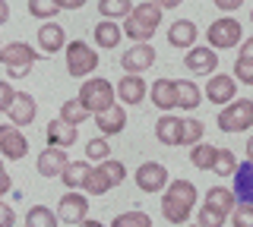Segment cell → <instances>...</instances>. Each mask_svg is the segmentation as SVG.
<instances>
[{"mask_svg": "<svg viewBox=\"0 0 253 227\" xmlns=\"http://www.w3.org/2000/svg\"><path fill=\"white\" fill-rule=\"evenodd\" d=\"M0 195H3V193H0Z\"/></svg>", "mask_w": 253, "mask_h": 227, "instance_id": "obj_52", "label": "cell"}, {"mask_svg": "<svg viewBox=\"0 0 253 227\" xmlns=\"http://www.w3.org/2000/svg\"><path fill=\"white\" fill-rule=\"evenodd\" d=\"M225 221H228V218H225V215H218V211H212L209 205H203V208H200V215H196V224H200V227H221Z\"/></svg>", "mask_w": 253, "mask_h": 227, "instance_id": "obj_39", "label": "cell"}, {"mask_svg": "<svg viewBox=\"0 0 253 227\" xmlns=\"http://www.w3.org/2000/svg\"><path fill=\"white\" fill-rule=\"evenodd\" d=\"M0 170H3V164H0Z\"/></svg>", "mask_w": 253, "mask_h": 227, "instance_id": "obj_51", "label": "cell"}, {"mask_svg": "<svg viewBox=\"0 0 253 227\" xmlns=\"http://www.w3.org/2000/svg\"><path fill=\"white\" fill-rule=\"evenodd\" d=\"M85 215H89V199H85L83 193H76V190H70L67 195L60 199V205H57V218H60V224H83L85 221Z\"/></svg>", "mask_w": 253, "mask_h": 227, "instance_id": "obj_12", "label": "cell"}, {"mask_svg": "<svg viewBox=\"0 0 253 227\" xmlns=\"http://www.w3.org/2000/svg\"><path fill=\"white\" fill-rule=\"evenodd\" d=\"M0 155L6 161H22L29 155V139L16 123H3L0 127Z\"/></svg>", "mask_w": 253, "mask_h": 227, "instance_id": "obj_9", "label": "cell"}, {"mask_svg": "<svg viewBox=\"0 0 253 227\" xmlns=\"http://www.w3.org/2000/svg\"><path fill=\"white\" fill-rule=\"evenodd\" d=\"M76 123H67L63 117L47 123V145H60V148H70L76 145Z\"/></svg>", "mask_w": 253, "mask_h": 227, "instance_id": "obj_21", "label": "cell"}, {"mask_svg": "<svg viewBox=\"0 0 253 227\" xmlns=\"http://www.w3.org/2000/svg\"><path fill=\"white\" fill-rule=\"evenodd\" d=\"M114 92H117V98H121V104L136 107V104L146 101L149 85H146V79H142V73H124V79L114 85Z\"/></svg>", "mask_w": 253, "mask_h": 227, "instance_id": "obj_10", "label": "cell"}, {"mask_svg": "<svg viewBox=\"0 0 253 227\" xmlns=\"http://www.w3.org/2000/svg\"><path fill=\"white\" fill-rule=\"evenodd\" d=\"M29 13L35 19H54L60 13L57 0H29Z\"/></svg>", "mask_w": 253, "mask_h": 227, "instance_id": "obj_35", "label": "cell"}, {"mask_svg": "<svg viewBox=\"0 0 253 227\" xmlns=\"http://www.w3.org/2000/svg\"><path fill=\"white\" fill-rule=\"evenodd\" d=\"M203 205H209L212 211H218V215H231L234 205H237V199H234V190H225V186H212V190H206V199H203Z\"/></svg>", "mask_w": 253, "mask_h": 227, "instance_id": "obj_24", "label": "cell"}, {"mask_svg": "<svg viewBox=\"0 0 253 227\" xmlns=\"http://www.w3.org/2000/svg\"><path fill=\"white\" fill-rule=\"evenodd\" d=\"M121 38H124V29L117 26V19H101L95 26V44L101 51H114L121 44Z\"/></svg>", "mask_w": 253, "mask_h": 227, "instance_id": "obj_25", "label": "cell"}, {"mask_svg": "<svg viewBox=\"0 0 253 227\" xmlns=\"http://www.w3.org/2000/svg\"><path fill=\"white\" fill-rule=\"evenodd\" d=\"M35 114H38L35 98H32L29 92H16L13 101H10V107H6V117H10V123H16V127H29V123L35 120Z\"/></svg>", "mask_w": 253, "mask_h": 227, "instance_id": "obj_16", "label": "cell"}, {"mask_svg": "<svg viewBox=\"0 0 253 227\" xmlns=\"http://www.w3.org/2000/svg\"><path fill=\"white\" fill-rule=\"evenodd\" d=\"M212 3H215L221 13H234V10H241V6H244V0H212Z\"/></svg>", "mask_w": 253, "mask_h": 227, "instance_id": "obj_42", "label": "cell"}, {"mask_svg": "<svg viewBox=\"0 0 253 227\" xmlns=\"http://www.w3.org/2000/svg\"><path fill=\"white\" fill-rule=\"evenodd\" d=\"M152 64H155V48H152L149 41H136V44H133V48L121 57L124 73H146Z\"/></svg>", "mask_w": 253, "mask_h": 227, "instance_id": "obj_15", "label": "cell"}, {"mask_svg": "<svg viewBox=\"0 0 253 227\" xmlns=\"http://www.w3.org/2000/svg\"><path fill=\"white\" fill-rule=\"evenodd\" d=\"M13 190V180H10V174H6V170H0V193H10Z\"/></svg>", "mask_w": 253, "mask_h": 227, "instance_id": "obj_45", "label": "cell"}, {"mask_svg": "<svg viewBox=\"0 0 253 227\" xmlns=\"http://www.w3.org/2000/svg\"><path fill=\"white\" fill-rule=\"evenodd\" d=\"M124 180H126V167H124V164L114 161V158H105V161H98V164L89 167V177H85L83 190L89 195H105L108 190H114L117 183H124Z\"/></svg>", "mask_w": 253, "mask_h": 227, "instance_id": "obj_3", "label": "cell"}, {"mask_svg": "<svg viewBox=\"0 0 253 227\" xmlns=\"http://www.w3.org/2000/svg\"><path fill=\"white\" fill-rule=\"evenodd\" d=\"M89 167L92 164H85V161H67V167H63V186L67 190H83V183H85V177H89Z\"/></svg>", "mask_w": 253, "mask_h": 227, "instance_id": "obj_27", "label": "cell"}, {"mask_svg": "<svg viewBox=\"0 0 253 227\" xmlns=\"http://www.w3.org/2000/svg\"><path fill=\"white\" fill-rule=\"evenodd\" d=\"M114 98H117L114 85H111L108 79H98V76H95V79H85L83 89H79V101L85 104L89 114H98V111H105V107H111Z\"/></svg>", "mask_w": 253, "mask_h": 227, "instance_id": "obj_7", "label": "cell"}, {"mask_svg": "<svg viewBox=\"0 0 253 227\" xmlns=\"http://www.w3.org/2000/svg\"><path fill=\"white\" fill-rule=\"evenodd\" d=\"M60 117H63L67 123H76V127H79V123H85L92 114L85 111V104H83L79 98H70V101H63V104H60Z\"/></svg>", "mask_w": 253, "mask_h": 227, "instance_id": "obj_32", "label": "cell"}, {"mask_svg": "<svg viewBox=\"0 0 253 227\" xmlns=\"http://www.w3.org/2000/svg\"><path fill=\"white\" fill-rule=\"evenodd\" d=\"M200 101H203V95H200V89H196L193 82H190V79H177V107H180V111H196Z\"/></svg>", "mask_w": 253, "mask_h": 227, "instance_id": "obj_28", "label": "cell"}, {"mask_svg": "<svg viewBox=\"0 0 253 227\" xmlns=\"http://www.w3.org/2000/svg\"><path fill=\"white\" fill-rule=\"evenodd\" d=\"M218 130L221 132H247V130H253V101L231 98L228 104H221Z\"/></svg>", "mask_w": 253, "mask_h": 227, "instance_id": "obj_5", "label": "cell"}, {"mask_svg": "<svg viewBox=\"0 0 253 227\" xmlns=\"http://www.w3.org/2000/svg\"><path fill=\"white\" fill-rule=\"evenodd\" d=\"M190 164L200 170H212V164H215V145L209 142H193V148H190Z\"/></svg>", "mask_w": 253, "mask_h": 227, "instance_id": "obj_30", "label": "cell"}, {"mask_svg": "<svg viewBox=\"0 0 253 227\" xmlns=\"http://www.w3.org/2000/svg\"><path fill=\"white\" fill-rule=\"evenodd\" d=\"M133 180H136V186L142 193H162L168 186V167L158 164V161H146L136 167V177Z\"/></svg>", "mask_w": 253, "mask_h": 227, "instance_id": "obj_11", "label": "cell"}, {"mask_svg": "<svg viewBox=\"0 0 253 227\" xmlns=\"http://www.w3.org/2000/svg\"><path fill=\"white\" fill-rule=\"evenodd\" d=\"M16 224V215L10 205H0V227H13Z\"/></svg>", "mask_w": 253, "mask_h": 227, "instance_id": "obj_43", "label": "cell"}, {"mask_svg": "<svg viewBox=\"0 0 253 227\" xmlns=\"http://www.w3.org/2000/svg\"><path fill=\"white\" fill-rule=\"evenodd\" d=\"M155 139H158V142H165V145H177L180 142V117H174V114L158 117Z\"/></svg>", "mask_w": 253, "mask_h": 227, "instance_id": "obj_26", "label": "cell"}, {"mask_svg": "<svg viewBox=\"0 0 253 227\" xmlns=\"http://www.w3.org/2000/svg\"><path fill=\"white\" fill-rule=\"evenodd\" d=\"M67 148H60V145H47L42 155H38V174L42 177H60L63 174V167H67Z\"/></svg>", "mask_w": 253, "mask_h": 227, "instance_id": "obj_18", "label": "cell"}, {"mask_svg": "<svg viewBox=\"0 0 253 227\" xmlns=\"http://www.w3.org/2000/svg\"><path fill=\"white\" fill-rule=\"evenodd\" d=\"M196 208V186L190 180H174L165 186L162 195V215L168 224H184Z\"/></svg>", "mask_w": 253, "mask_h": 227, "instance_id": "obj_1", "label": "cell"}, {"mask_svg": "<svg viewBox=\"0 0 253 227\" xmlns=\"http://www.w3.org/2000/svg\"><path fill=\"white\" fill-rule=\"evenodd\" d=\"M234 199L237 202H253V158L234 167Z\"/></svg>", "mask_w": 253, "mask_h": 227, "instance_id": "obj_22", "label": "cell"}, {"mask_svg": "<svg viewBox=\"0 0 253 227\" xmlns=\"http://www.w3.org/2000/svg\"><path fill=\"white\" fill-rule=\"evenodd\" d=\"M241 38H244V29H241V22L231 19V16H221L206 29V41H209V48H215V51L237 48Z\"/></svg>", "mask_w": 253, "mask_h": 227, "instance_id": "obj_8", "label": "cell"}, {"mask_svg": "<svg viewBox=\"0 0 253 227\" xmlns=\"http://www.w3.org/2000/svg\"><path fill=\"white\" fill-rule=\"evenodd\" d=\"M92 117H95V127H98L101 136H117V132H124V127H126V104L124 107L111 104V107H105V111H98Z\"/></svg>", "mask_w": 253, "mask_h": 227, "instance_id": "obj_17", "label": "cell"}, {"mask_svg": "<svg viewBox=\"0 0 253 227\" xmlns=\"http://www.w3.org/2000/svg\"><path fill=\"white\" fill-rule=\"evenodd\" d=\"M60 10H79V6H85V0H57Z\"/></svg>", "mask_w": 253, "mask_h": 227, "instance_id": "obj_46", "label": "cell"}, {"mask_svg": "<svg viewBox=\"0 0 253 227\" xmlns=\"http://www.w3.org/2000/svg\"><path fill=\"white\" fill-rule=\"evenodd\" d=\"M6 19H10V3H6V0H0V26H3Z\"/></svg>", "mask_w": 253, "mask_h": 227, "instance_id": "obj_48", "label": "cell"}, {"mask_svg": "<svg viewBox=\"0 0 253 227\" xmlns=\"http://www.w3.org/2000/svg\"><path fill=\"white\" fill-rule=\"evenodd\" d=\"M60 218L57 211H51L47 205H32L26 211V227H57Z\"/></svg>", "mask_w": 253, "mask_h": 227, "instance_id": "obj_29", "label": "cell"}, {"mask_svg": "<svg viewBox=\"0 0 253 227\" xmlns=\"http://www.w3.org/2000/svg\"><path fill=\"white\" fill-rule=\"evenodd\" d=\"M203 136H206L203 120H196V117H180V142L177 145H193V142H200Z\"/></svg>", "mask_w": 253, "mask_h": 227, "instance_id": "obj_31", "label": "cell"}, {"mask_svg": "<svg viewBox=\"0 0 253 227\" xmlns=\"http://www.w3.org/2000/svg\"><path fill=\"white\" fill-rule=\"evenodd\" d=\"M67 73L73 76V79H85V76L95 73V66H98V54L95 48H89L85 41H67Z\"/></svg>", "mask_w": 253, "mask_h": 227, "instance_id": "obj_6", "label": "cell"}, {"mask_svg": "<svg viewBox=\"0 0 253 227\" xmlns=\"http://www.w3.org/2000/svg\"><path fill=\"white\" fill-rule=\"evenodd\" d=\"M158 6H162V10H177L180 3H184V0H155Z\"/></svg>", "mask_w": 253, "mask_h": 227, "instance_id": "obj_47", "label": "cell"}, {"mask_svg": "<svg viewBox=\"0 0 253 227\" xmlns=\"http://www.w3.org/2000/svg\"><path fill=\"white\" fill-rule=\"evenodd\" d=\"M0 64L6 66V73H10L13 79H22V76H29L32 66L38 64V51L26 41L0 44Z\"/></svg>", "mask_w": 253, "mask_h": 227, "instance_id": "obj_4", "label": "cell"}, {"mask_svg": "<svg viewBox=\"0 0 253 227\" xmlns=\"http://www.w3.org/2000/svg\"><path fill=\"white\" fill-rule=\"evenodd\" d=\"M133 10L130 0H98V13L101 19H124Z\"/></svg>", "mask_w": 253, "mask_h": 227, "instance_id": "obj_33", "label": "cell"}, {"mask_svg": "<svg viewBox=\"0 0 253 227\" xmlns=\"http://www.w3.org/2000/svg\"><path fill=\"white\" fill-rule=\"evenodd\" d=\"M234 79L244 85H253V60L250 57H237L234 64Z\"/></svg>", "mask_w": 253, "mask_h": 227, "instance_id": "obj_40", "label": "cell"}, {"mask_svg": "<svg viewBox=\"0 0 253 227\" xmlns=\"http://www.w3.org/2000/svg\"><path fill=\"white\" fill-rule=\"evenodd\" d=\"M114 227H152V218L146 211H126L114 218Z\"/></svg>", "mask_w": 253, "mask_h": 227, "instance_id": "obj_36", "label": "cell"}, {"mask_svg": "<svg viewBox=\"0 0 253 227\" xmlns=\"http://www.w3.org/2000/svg\"><path fill=\"white\" fill-rule=\"evenodd\" d=\"M247 158H253V132H250V139H247Z\"/></svg>", "mask_w": 253, "mask_h": 227, "instance_id": "obj_49", "label": "cell"}, {"mask_svg": "<svg viewBox=\"0 0 253 227\" xmlns=\"http://www.w3.org/2000/svg\"><path fill=\"white\" fill-rule=\"evenodd\" d=\"M206 98L212 101V104H228L231 98H237V79L228 73H212L209 82H206Z\"/></svg>", "mask_w": 253, "mask_h": 227, "instance_id": "obj_14", "label": "cell"}, {"mask_svg": "<svg viewBox=\"0 0 253 227\" xmlns=\"http://www.w3.org/2000/svg\"><path fill=\"white\" fill-rule=\"evenodd\" d=\"M13 95H16V89H13L10 82H3V79H0V114H6V107H10Z\"/></svg>", "mask_w": 253, "mask_h": 227, "instance_id": "obj_41", "label": "cell"}, {"mask_svg": "<svg viewBox=\"0 0 253 227\" xmlns=\"http://www.w3.org/2000/svg\"><path fill=\"white\" fill-rule=\"evenodd\" d=\"M85 158H89V161L111 158V142H108V139H89V142H85Z\"/></svg>", "mask_w": 253, "mask_h": 227, "instance_id": "obj_37", "label": "cell"}, {"mask_svg": "<svg viewBox=\"0 0 253 227\" xmlns=\"http://www.w3.org/2000/svg\"><path fill=\"white\" fill-rule=\"evenodd\" d=\"M231 224L234 227H253V202H237L231 211Z\"/></svg>", "mask_w": 253, "mask_h": 227, "instance_id": "obj_38", "label": "cell"}, {"mask_svg": "<svg viewBox=\"0 0 253 227\" xmlns=\"http://www.w3.org/2000/svg\"><path fill=\"white\" fill-rule=\"evenodd\" d=\"M234 167H237V158H234L231 148H215V164H212V170H215L218 177H228V174H234Z\"/></svg>", "mask_w": 253, "mask_h": 227, "instance_id": "obj_34", "label": "cell"}, {"mask_svg": "<svg viewBox=\"0 0 253 227\" xmlns=\"http://www.w3.org/2000/svg\"><path fill=\"white\" fill-rule=\"evenodd\" d=\"M158 26H162V6H158L155 0L133 3V10L124 16V32H126V38H133V41H149Z\"/></svg>", "mask_w": 253, "mask_h": 227, "instance_id": "obj_2", "label": "cell"}, {"mask_svg": "<svg viewBox=\"0 0 253 227\" xmlns=\"http://www.w3.org/2000/svg\"><path fill=\"white\" fill-rule=\"evenodd\" d=\"M196 38H200V32H196V22H190V19H177L174 26L168 29V44L171 48H193L196 44Z\"/></svg>", "mask_w": 253, "mask_h": 227, "instance_id": "obj_23", "label": "cell"}, {"mask_svg": "<svg viewBox=\"0 0 253 227\" xmlns=\"http://www.w3.org/2000/svg\"><path fill=\"white\" fill-rule=\"evenodd\" d=\"M38 48L44 54H57L67 48V32L57 26V22H44L42 29H38Z\"/></svg>", "mask_w": 253, "mask_h": 227, "instance_id": "obj_20", "label": "cell"}, {"mask_svg": "<svg viewBox=\"0 0 253 227\" xmlns=\"http://www.w3.org/2000/svg\"><path fill=\"white\" fill-rule=\"evenodd\" d=\"M237 48H241V57H250L253 60V38H241Z\"/></svg>", "mask_w": 253, "mask_h": 227, "instance_id": "obj_44", "label": "cell"}, {"mask_svg": "<svg viewBox=\"0 0 253 227\" xmlns=\"http://www.w3.org/2000/svg\"><path fill=\"white\" fill-rule=\"evenodd\" d=\"M184 66L190 69V73H196V76H212L215 73V66H218V54L215 48H187V57H184Z\"/></svg>", "mask_w": 253, "mask_h": 227, "instance_id": "obj_13", "label": "cell"}, {"mask_svg": "<svg viewBox=\"0 0 253 227\" xmlns=\"http://www.w3.org/2000/svg\"><path fill=\"white\" fill-rule=\"evenodd\" d=\"M149 95L158 111H174L177 107V79H155L149 85Z\"/></svg>", "mask_w": 253, "mask_h": 227, "instance_id": "obj_19", "label": "cell"}, {"mask_svg": "<svg viewBox=\"0 0 253 227\" xmlns=\"http://www.w3.org/2000/svg\"><path fill=\"white\" fill-rule=\"evenodd\" d=\"M250 19H253V10H250Z\"/></svg>", "mask_w": 253, "mask_h": 227, "instance_id": "obj_50", "label": "cell"}]
</instances>
